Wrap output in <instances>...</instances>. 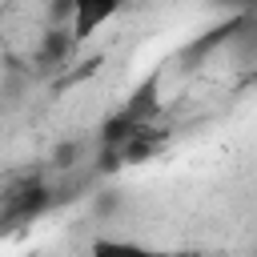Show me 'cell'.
Wrapping results in <instances>:
<instances>
[{
	"label": "cell",
	"mask_w": 257,
	"mask_h": 257,
	"mask_svg": "<svg viewBox=\"0 0 257 257\" xmlns=\"http://www.w3.org/2000/svg\"><path fill=\"white\" fill-rule=\"evenodd\" d=\"M116 12H120V8H116L112 0H100V4L80 0V4H76V12H72V20H68L72 40H88V36H92V32H100V28H104Z\"/></svg>",
	"instance_id": "6da1fadb"
},
{
	"label": "cell",
	"mask_w": 257,
	"mask_h": 257,
	"mask_svg": "<svg viewBox=\"0 0 257 257\" xmlns=\"http://www.w3.org/2000/svg\"><path fill=\"white\" fill-rule=\"evenodd\" d=\"M88 257H153L145 245H137V241H120V237H100L96 245H92V253Z\"/></svg>",
	"instance_id": "7a4b0ae2"
}]
</instances>
